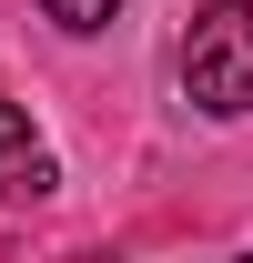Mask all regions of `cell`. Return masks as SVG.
<instances>
[{"mask_svg":"<svg viewBox=\"0 0 253 263\" xmlns=\"http://www.w3.org/2000/svg\"><path fill=\"white\" fill-rule=\"evenodd\" d=\"M183 91L203 101L213 122L253 111V0H213L183 31Z\"/></svg>","mask_w":253,"mask_h":263,"instance_id":"cell-1","label":"cell"},{"mask_svg":"<svg viewBox=\"0 0 253 263\" xmlns=\"http://www.w3.org/2000/svg\"><path fill=\"white\" fill-rule=\"evenodd\" d=\"M51 182H61V172H51V152H41V142H31V152H10V162H0V193H10V202H41Z\"/></svg>","mask_w":253,"mask_h":263,"instance_id":"cell-2","label":"cell"},{"mask_svg":"<svg viewBox=\"0 0 253 263\" xmlns=\"http://www.w3.org/2000/svg\"><path fill=\"white\" fill-rule=\"evenodd\" d=\"M41 10H51L61 31H112V10H122V0H41Z\"/></svg>","mask_w":253,"mask_h":263,"instance_id":"cell-3","label":"cell"},{"mask_svg":"<svg viewBox=\"0 0 253 263\" xmlns=\"http://www.w3.org/2000/svg\"><path fill=\"white\" fill-rule=\"evenodd\" d=\"M10 152H31V122H21V111L0 101V162H10Z\"/></svg>","mask_w":253,"mask_h":263,"instance_id":"cell-4","label":"cell"}]
</instances>
